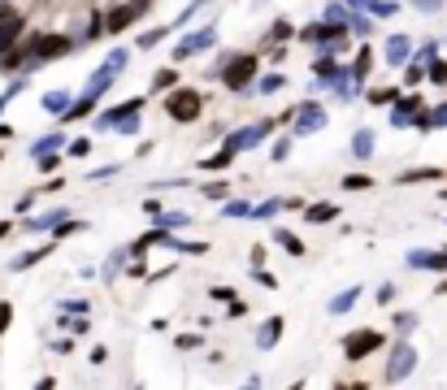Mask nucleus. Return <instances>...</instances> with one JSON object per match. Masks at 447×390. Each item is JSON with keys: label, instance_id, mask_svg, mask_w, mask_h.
<instances>
[{"label": "nucleus", "instance_id": "5", "mask_svg": "<svg viewBox=\"0 0 447 390\" xmlns=\"http://www.w3.org/2000/svg\"><path fill=\"white\" fill-rule=\"evenodd\" d=\"M131 18H135V9H117V13L109 18V26H113V31H122V26H127Z\"/></svg>", "mask_w": 447, "mask_h": 390}, {"label": "nucleus", "instance_id": "6", "mask_svg": "<svg viewBox=\"0 0 447 390\" xmlns=\"http://www.w3.org/2000/svg\"><path fill=\"white\" fill-rule=\"evenodd\" d=\"M5 325H9V308H5V304H0V330H5Z\"/></svg>", "mask_w": 447, "mask_h": 390}, {"label": "nucleus", "instance_id": "2", "mask_svg": "<svg viewBox=\"0 0 447 390\" xmlns=\"http://www.w3.org/2000/svg\"><path fill=\"white\" fill-rule=\"evenodd\" d=\"M252 70H257V61H252V57H239V61L226 70V87H243L247 78H252Z\"/></svg>", "mask_w": 447, "mask_h": 390}, {"label": "nucleus", "instance_id": "4", "mask_svg": "<svg viewBox=\"0 0 447 390\" xmlns=\"http://www.w3.org/2000/svg\"><path fill=\"white\" fill-rule=\"evenodd\" d=\"M61 48H65V39H39V52H44V57H57Z\"/></svg>", "mask_w": 447, "mask_h": 390}, {"label": "nucleus", "instance_id": "1", "mask_svg": "<svg viewBox=\"0 0 447 390\" xmlns=\"http://www.w3.org/2000/svg\"><path fill=\"white\" fill-rule=\"evenodd\" d=\"M169 113L174 117H195V113H200V96H191V91H179V96H169Z\"/></svg>", "mask_w": 447, "mask_h": 390}, {"label": "nucleus", "instance_id": "3", "mask_svg": "<svg viewBox=\"0 0 447 390\" xmlns=\"http://www.w3.org/2000/svg\"><path fill=\"white\" fill-rule=\"evenodd\" d=\"M374 347H378V334H361V338L347 343V356H365V351H374Z\"/></svg>", "mask_w": 447, "mask_h": 390}]
</instances>
